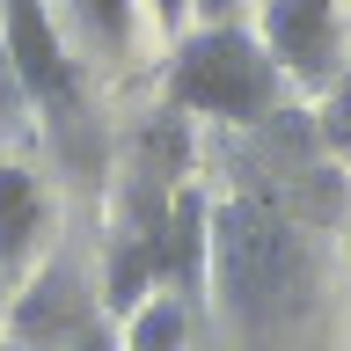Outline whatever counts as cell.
<instances>
[{
	"mask_svg": "<svg viewBox=\"0 0 351 351\" xmlns=\"http://www.w3.org/2000/svg\"><path fill=\"white\" fill-rule=\"evenodd\" d=\"M154 8V22L169 29V37H183V22H191V0H147Z\"/></svg>",
	"mask_w": 351,
	"mask_h": 351,
	"instance_id": "obj_14",
	"label": "cell"
},
{
	"mask_svg": "<svg viewBox=\"0 0 351 351\" xmlns=\"http://www.w3.org/2000/svg\"><path fill=\"white\" fill-rule=\"evenodd\" d=\"M191 8H197L205 22H234V0H191Z\"/></svg>",
	"mask_w": 351,
	"mask_h": 351,
	"instance_id": "obj_15",
	"label": "cell"
},
{
	"mask_svg": "<svg viewBox=\"0 0 351 351\" xmlns=\"http://www.w3.org/2000/svg\"><path fill=\"white\" fill-rule=\"evenodd\" d=\"M315 132H322L329 154H351V66L329 81V95H322V125H315Z\"/></svg>",
	"mask_w": 351,
	"mask_h": 351,
	"instance_id": "obj_11",
	"label": "cell"
},
{
	"mask_svg": "<svg viewBox=\"0 0 351 351\" xmlns=\"http://www.w3.org/2000/svg\"><path fill=\"white\" fill-rule=\"evenodd\" d=\"M263 51L285 81L300 88H329L344 73V29H337V0H263L256 22Z\"/></svg>",
	"mask_w": 351,
	"mask_h": 351,
	"instance_id": "obj_4",
	"label": "cell"
},
{
	"mask_svg": "<svg viewBox=\"0 0 351 351\" xmlns=\"http://www.w3.org/2000/svg\"><path fill=\"white\" fill-rule=\"evenodd\" d=\"M125 351H183V300L176 293H154L125 329Z\"/></svg>",
	"mask_w": 351,
	"mask_h": 351,
	"instance_id": "obj_9",
	"label": "cell"
},
{
	"mask_svg": "<svg viewBox=\"0 0 351 351\" xmlns=\"http://www.w3.org/2000/svg\"><path fill=\"white\" fill-rule=\"evenodd\" d=\"M0 351H8V344H0Z\"/></svg>",
	"mask_w": 351,
	"mask_h": 351,
	"instance_id": "obj_16",
	"label": "cell"
},
{
	"mask_svg": "<svg viewBox=\"0 0 351 351\" xmlns=\"http://www.w3.org/2000/svg\"><path fill=\"white\" fill-rule=\"evenodd\" d=\"M154 285H161V271H154V234H147V227H132V234H110V263H103V315H110V322L139 315V307L154 300Z\"/></svg>",
	"mask_w": 351,
	"mask_h": 351,
	"instance_id": "obj_7",
	"label": "cell"
},
{
	"mask_svg": "<svg viewBox=\"0 0 351 351\" xmlns=\"http://www.w3.org/2000/svg\"><path fill=\"white\" fill-rule=\"evenodd\" d=\"M213 300L241 337L271 344L307 300V249L263 197L213 205Z\"/></svg>",
	"mask_w": 351,
	"mask_h": 351,
	"instance_id": "obj_1",
	"label": "cell"
},
{
	"mask_svg": "<svg viewBox=\"0 0 351 351\" xmlns=\"http://www.w3.org/2000/svg\"><path fill=\"white\" fill-rule=\"evenodd\" d=\"M88 315H95V307H88V293H81V271H73V256H51V263L37 271V285L15 300V315H8V322H15L22 344H37V351L51 344V351H66L73 337H81Z\"/></svg>",
	"mask_w": 351,
	"mask_h": 351,
	"instance_id": "obj_6",
	"label": "cell"
},
{
	"mask_svg": "<svg viewBox=\"0 0 351 351\" xmlns=\"http://www.w3.org/2000/svg\"><path fill=\"white\" fill-rule=\"evenodd\" d=\"M22 81H15V66H8V44H0V125H22Z\"/></svg>",
	"mask_w": 351,
	"mask_h": 351,
	"instance_id": "obj_13",
	"label": "cell"
},
{
	"mask_svg": "<svg viewBox=\"0 0 351 351\" xmlns=\"http://www.w3.org/2000/svg\"><path fill=\"white\" fill-rule=\"evenodd\" d=\"M44 234V191L29 169H8L0 161V271H15Z\"/></svg>",
	"mask_w": 351,
	"mask_h": 351,
	"instance_id": "obj_8",
	"label": "cell"
},
{
	"mask_svg": "<svg viewBox=\"0 0 351 351\" xmlns=\"http://www.w3.org/2000/svg\"><path fill=\"white\" fill-rule=\"evenodd\" d=\"M161 95L169 110H191V117H219V125H263L285 95V73L271 66L256 29L241 22H205V29H183L169 51V73H161Z\"/></svg>",
	"mask_w": 351,
	"mask_h": 351,
	"instance_id": "obj_2",
	"label": "cell"
},
{
	"mask_svg": "<svg viewBox=\"0 0 351 351\" xmlns=\"http://www.w3.org/2000/svg\"><path fill=\"white\" fill-rule=\"evenodd\" d=\"M0 44H8V66L22 81V103L59 117V125H73L81 117V66L66 51L51 8L44 0H0Z\"/></svg>",
	"mask_w": 351,
	"mask_h": 351,
	"instance_id": "obj_3",
	"label": "cell"
},
{
	"mask_svg": "<svg viewBox=\"0 0 351 351\" xmlns=\"http://www.w3.org/2000/svg\"><path fill=\"white\" fill-rule=\"evenodd\" d=\"M147 234H154V271H161V285L176 300H191V307L213 300V197L176 183Z\"/></svg>",
	"mask_w": 351,
	"mask_h": 351,
	"instance_id": "obj_5",
	"label": "cell"
},
{
	"mask_svg": "<svg viewBox=\"0 0 351 351\" xmlns=\"http://www.w3.org/2000/svg\"><path fill=\"white\" fill-rule=\"evenodd\" d=\"M66 351H125V344H117V322H110V315H88L81 337H73Z\"/></svg>",
	"mask_w": 351,
	"mask_h": 351,
	"instance_id": "obj_12",
	"label": "cell"
},
{
	"mask_svg": "<svg viewBox=\"0 0 351 351\" xmlns=\"http://www.w3.org/2000/svg\"><path fill=\"white\" fill-rule=\"evenodd\" d=\"M73 15H81V29L103 51H125L132 44V0H73Z\"/></svg>",
	"mask_w": 351,
	"mask_h": 351,
	"instance_id": "obj_10",
	"label": "cell"
}]
</instances>
